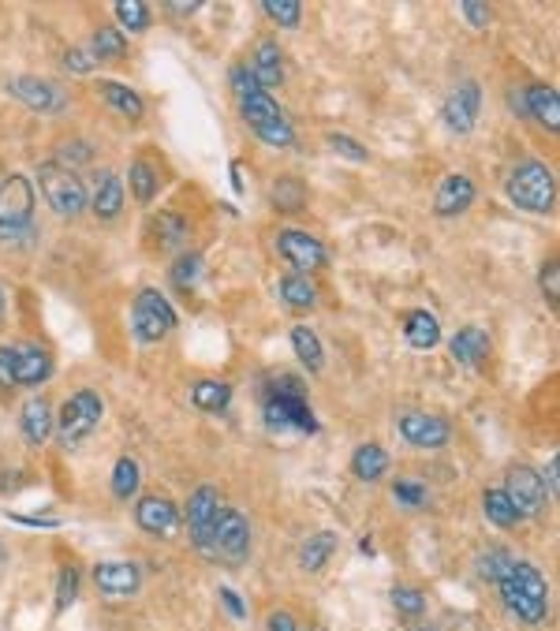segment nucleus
Wrapping results in <instances>:
<instances>
[{
	"mask_svg": "<svg viewBox=\"0 0 560 631\" xmlns=\"http://www.w3.org/2000/svg\"><path fill=\"white\" fill-rule=\"evenodd\" d=\"M38 187H42L45 202L53 206L56 217L75 221L83 210H90L86 187L83 180L75 176V169H64V165H56V161H45V165H38Z\"/></svg>",
	"mask_w": 560,
	"mask_h": 631,
	"instance_id": "obj_3",
	"label": "nucleus"
},
{
	"mask_svg": "<svg viewBox=\"0 0 560 631\" xmlns=\"http://www.w3.org/2000/svg\"><path fill=\"white\" fill-rule=\"evenodd\" d=\"M221 602H224V609H228V613H232L236 620L247 617V602H243V598H239L232 587H221Z\"/></svg>",
	"mask_w": 560,
	"mask_h": 631,
	"instance_id": "obj_52",
	"label": "nucleus"
},
{
	"mask_svg": "<svg viewBox=\"0 0 560 631\" xmlns=\"http://www.w3.org/2000/svg\"><path fill=\"white\" fill-rule=\"evenodd\" d=\"M127 53V38L120 27H101L90 42V57L94 60H116Z\"/></svg>",
	"mask_w": 560,
	"mask_h": 631,
	"instance_id": "obj_35",
	"label": "nucleus"
},
{
	"mask_svg": "<svg viewBox=\"0 0 560 631\" xmlns=\"http://www.w3.org/2000/svg\"><path fill=\"white\" fill-rule=\"evenodd\" d=\"M277 251L284 254V262H292L295 273L307 277L310 269H322L325 266V247L318 236H310L303 228H284L277 236Z\"/></svg>",
	"mask_w": 560,
	"mask_h": 631,
	"instance_id": "obj_12",
	"label": "nucleus"
},
{
	"mask_svg": "<svg viewBox=\"0 0 560 631\" xmlns=\"http://www.w3.org/2000/svg\"><path fill=\"white\" fill-rule=\"evenodd\" d=\"M127 180H131V191H135V202H142V206H150L157 195V169L150 165V161H135L131 165V172H127Z\"/></svg>",
	"mask_w": 560,
	"mask_h": 631,
	"instance_id": "obj_36",
	"label": "nucleus"
},
{
	"mask_svg": "<svg viewBox=\"0 0 560 631\" xmlns=\"http://www.w3.org/2000/svg\"><path fill=\"white\" fill-rule=\"evenodd\" d=\"M64 68H68V71H79V75H86V71L98 68V60L90 57L86 49H68V53H64Z\"/></svg>",
	"mask_w": 560,
	"mask_h": 631,
	"instance_id": "obj_49",
	"label": "nucleus"
},
{
	"mask_svg": "<svg viewBox=\"0 0 560 631\" xmlns=\"http://www.w3.org/2000/svg\"><path fill=\"white\" fill-rule=\"evenodd\" d=\"M101 98L109 101L112 109L120 116H127V120H139L142 116V98L131 90V86H124V83H116V79H101Z\"/></svg>",
	"mask_w": 560,
	"mask_h": 631,
	"instance_id": "obj_31",
	"label": "nucleus"
},
{
	"mask_svg": "<svg viewBox=\"0 0 560 631\" xmlns=\"http://www.w3.org/2000/svg\"><path fill=\"white\" fill-rule=\"evenodd\" d=\"M187 221H183L180 213H157L154 217V236L161 247H180L183 239H187Z\"/></svg>",
	"mask_w": 560,
	"mask_h": 631,
	"instance_id": "obj_38",
	"label": "nucleus"
},
{
	"mask_svg": "<svg viewBox=\"0 0 560 631\" xmlns=\"http://www.w3.org/2000/svg\"><path fill=\"white\" fill-rule=\"evenodd\" d=\"M490 337H486V329H478V325H463L460 333L452 337V344H448V351H452V359L460 366H482L486 359H490Z\"/></svg>",
	"mask_w": 560,
	"mask_h": 631,
	"instance_id": "obj_19",
	"label": "nucleus"
},
{
	"mask_svg": "<svg viewBox=\"0 0 560 631\" xmlns=\"http://www.w3.org/2000/svg\"><path fill=\"white\" fill-rule=\"evenodd\" d=\"M198 8H202L198 0H187V4H168V12L172 15H191V12H198Z\"/></svg>",
	"mask_w": 560,
	"mask_h": 631,
	"instance_id": "obj_56",
	"label": "nucleus"
},
{
	"mask_svg": "<svg viewBox=\"0 0 560 631\" xmlns=\"http://www.w3.org/2000/svg\"><path fill=\"white\" fill-rule=\"evenodd\" d=\"M314 631H325V628H314Z\"/></svg>",
	"mask_w": 560,
	"mask_h": 631,
	"instance_id": "obj_60",
	"label": "nucleus"
},
{
	"mask_svg": "<svg viewBox=\"0 0 560 631\" xmlns=\"http://www.w3.org/2000/svg\"><path fill=\"white\" fill-rule=\"evenodd\" d=\"M217 516H221V493L217 486H198L187 501V531L206 557H213V531H217Z\"/></svg>",
	"mask_w": 560,
	"mask_h": 631,
	"instance_id": "obj_8",
	"label": "nucleus"
},
{
	"mask_svg": "<svg viewBox=\"0 0 560 631\" xmlns=\"http://www.w3.org/2000/svg\"><path fill=\"white\" fill-rule=\"evenodd\" d=\"M112 12L120 19V27L131 30V34H142V30L154 23V19H150V4H142V0H116Z\"/></svg>",
	"mask_w": 560,
	"mask_h": 631,
	"instance_id": "obj_37",
	"label": "nucleus"
},
{
	"mask_svg": "<svg viewBox=\"0 0 560 631\" xmlns=\"http://www.w3.org/2000/svg\"><path fill=\"white\" fill-rule=\"evenodd\" d=\"M269 202H273V210L280 213H295L307 206V187L299 180H277L273 183V191H269Z\"/></svg>",
	"mask_w": 560,
	"mask_h": 631,
	"instance_id": "obj_34",
	"label": "nucleus"
},
{
	"mask_svg": "<svg viewBox=\"0 0 560 631\" xmlns=\"http://www.w3.org/2000/svg\"><path fill=\"white\" fill-rule=\"evenodd\" d=\"M135 523H139L146 534H172L176 531V523H180V512L176 505L161 497V493H150V497H142L139 505H135Z\"/></svg>",
	"mask_w": 560,
	"mask_h": 631,
	"instance_id": "obj_15",
	"label": "nucleus"
},
{
	"mask_svg": "<svg viewBox=\"0 0 560 631\" xmlns=\"http://www.w3.org/2000/svg\"><path fill=\"white\" fill-rule=\"evenodd\" d=\"M15 385V344H0V389Z\"/></svg>",
	"mask_w": 560,
	"mask_h": 631,
	"instance_id": "obj_47",
	"label": "nucleus"
},
{
	"mask_svg": "<svg viewBox=\"0 0 560 631\" xmlns=\"http://www.w3.org/2000/svg\"><path fill=\"white\" fill-rule=\"evenodd\" d=\"M523 109H527V116H534L538 124L546 127V131H553V135L560 131V98L553 86L546 83L527 86V90H523Z\"/></svg>",
	"mask_w": 560,
	"mask_h": 631,
	"instance_id": "obj_20",
	"label": "nucleus"
},
{
	"mask_svg": "<svg viewBox=\"0 0 560 631\" xmlns=\"http://www.w3.org/2000/svg\"><path fill=\"white\" fill-rule=\"evenodd\" d=\"M86 157H90V150H86V146H83L79 139H71L68 146H60V161H56V165H64V169H71L75 161H86Z\"/></svg>",
	"mask_w": 560,
	"mask_h": 631,
	"instance_id": "obj_51",
	"label": "nucleus"
},
{
	"mask_svg": "<svg viewBox=\"0 0 560 631\" xmlns=\"http://www.w3.org/2000/svg\"><path fill=\"white\" fill-rule=\"evenodd\" d=\"M262 8H266L269 19H277L280 27H288V30L299 27V19H303V4H299V0H266Z\"/></svg>",
	"mask_w": 560,
	"mask_h": 631,
	"instance_id": "obj_39",
	"label": "nucleus"
},
{
	"mask_svg": "<svg viewBox=\"0 0 560 631\" xmlns=\"http://www.w3.org/2000/svg\"><path fill=\"white\" fill-rule=\"evenodd\" d=\"M239 109H243V120L251 124V131L266 142V146L284 150V146H292L295 142V131H292V124H288V116H284V109L269 98L266 90H254V94H247V98H239Z\"/></svg>",
	"mask_w": 560,
	"mask_h": 631,
	"instance_id": "obj_5",
	"label": "nucleus"
},
{
	"mask_svg": "<svg viewBox=\"0 0 560 631\" xmlns=\"http://www.w3.org/2000/svg\"><path fill=\"white\" fill-rule=\"evenodd\" d=\"M273 396H292V400H307V389L295 374H280L273 378Z\"/></svg>",
	"mask_w": 560,
	"mask_h": 631,
	"instance_id": "obj_46",
	"label": "nucleus"
},
{
	"mask_svg": "<svg viewBox=\"0 0 560 631\" xmlns=\"http://www.w3.org/2000/svg\"><path fill=\"white\" fill-rule=\"evenodd\" d=\"M0 314H4V292H0Z\"/></svg>",
	"mask_w": 560,
	"mask_h": 631,
	"instance_id": "obj_58",
	"label": "nucleus"
},
{
	"mask_svg": "<svg viewBox=\"0 0 560 631\" xmlns=\"http://www.w3.org/2000/svg\"><path fill=\"white\" fill-rule=\"evenodd\" d=\"M415 631H437V628H415Z\"/></svg>",
	"mask_w": 560,
	"mask_h": 631,
	"instance_id": "obj_59",
	"label": "nucleus"
},
{
	"mask_svg": "<svg viewBox=\"0 0 560 631\" xmlns=\"http://www.w3.org/2000/svg\"><path fill=\"white\" fill-rule=\"evenodd\" d=\"M471 202H475V183L467 180L463 172H452L441 180L434 195V210L437 217H460V213L471 210Z\"/></svg>",
	"mask_w": 560,
	"mask_h": 631,
	"instance_id": "obj_16",
	"label": "nucleus"
},
{
	"mask_svg": "<svg viewBox=\"0 0 560 631\" xmlns=\"http://www.w3.org/2000/svg\"><path fill=\"white\" fill-rule=\"evenodd\" d=\"M292 348H295V355H299V363L307 366L310 374H322V370H325V351H322V340H318V333H314V329H307V325H295V329H292Z\"/></svg>",
	"mask_w": 560,
	"mask_h": 631,
	"instance_id": "obj_30",
	"label": "nucleus"
},
{
	"mask_svg": "<svg viewBox=\"0 0 560 631\" xmlns=\"http://www.w3.org/2000/svg\"><path fill=\"white\" fill-rule=\"evenodd\" d=\"M239 161H232V191H236V195H243V176H239Z\"/></svg>",
	"mask_w": 560,
	"mask_h": 631,
	"instance_id": "obj_57",
	"label": "nucleus"
},
{
	"mask_svg": "<svg viewBox=\"0 0 560 631\" xmlns=\"http://www.w3.org/2000/svg\"><path fill=\"white\" fill-rule=\"evenodd\" d=\"M404 340L415 351H430L441 340V322H437L430 310H411L404 318Z\"/></svg>",
	"mask_w": 560,
	"mask_h": 631,
	"instance_id": "obj_24",
	"label": "nucleus"
},
{
	"mask_svg": "<svg viewBox=\"0 0 560 631\" xmlns=\"http://www.w3.org/2000/svg\"><path fill=\"white\" fill-rule=\"evenodd\" d=\"M542 292H546L549 303L557 307V295H560V266L557 262H549V266L542 269Z\"/></svg>",
	"mask_w": 560,
	"mask_h": 631,
	"instance_id": "obj_50",
	"label": "nucleus"
},
{
	"mask_svg": "<svg viewBox=\"0 0 560 631\" xmlns=\"http://www.w3.org/2000/svg\"><path fill=\"white\" fill-rule=\"evenodd\" d=\"M508 564H512V553H504V549H486V553L478 557V575H486V579L497 583Z\"/></svg>",
	"mask_w": 560,
	"mask_h": 631,
	"instance_id": "obj_42",
	"label": "nucleus"
},
{
	"mask_svg": "<svg viewBox=\"0 0 560 631\" xmlns=\"http://www.w3.org/2000/svg\"><path fill=\"white\" fill-rule=\"evenodd\" d=\"M251 553V523L236 508H221L217 531H213V557L224 564H243Z\"/></svg>",
	"mask_w": 560,
	"mask_h": 631,
	"instance_id": "obj_9",
	"label": "nucleus"
},
{
	"mask_svg": "<svg viewBox=\"0 0 560 631\" xmlns=\"http://www.w3.org/2000/svg\"><path fill=\"white\" fill-rule=\"evenodd\" d=\"M90 210L98 213L101 221L120 217V210H124V183H120L116 172H101L98 187H94V198H90Z\"/></svg>",
	"mask_w": 560,
	"mask_h": 631,
	"instance_id": "obj_23",
	"label": "nucleus"
},
{
	"mask_svg": "<svg viewBox=\"0 0 560 631\" xmlns=\"http://www.w3.org/2000/svg\"><path fill=\"white\" fill-rule=\"evenodd\" d=\"M482 512H486V519H490L493 527H516L519 523V512L512 508V501L504 497L501 486H493V490L482 493Z\"/></svg>",
	"mask_w": 560,
	"mask_h": 631,
	"instance_id": "obj_33",
	"label": "nucleus"
},
{
	"mask_svg": "<svg viewBox=\"0 0 560 631\" xmlns=\"http://www.w3.org/2000/svg\"><path fill=\"white\" fill-rule=\"evenodd\" d=\"M392 605L404 613V617H422L426 613V598L415 587H392Z\"/></svg>",
	"mask_w": 560,
	"mask_h": 631,
	"instance_id": "obj_41",
	"label": "nucleus"
},
{
	"mask_svg": "<svg viewBox=\"0 0 560 631\" xmlns=\"http://www.w3.org/2000/svg\"><path fill=\"white\" fill-rule=\"evenodd\" d=\"M8 94L19 98L27 109L34 113H45V116H56L68 109V90L53 79H34V75H15L8 79Z\"/></svg>",
	"mask_w": 560,
	"mask_h": 631,
	"instance_id": "obj_10",
	"label": "nucleus"
},
{
	"mask_svg": "<svg viewBox=\"0 0 560 631\" xmlns=\"http://www.w3.org/2000/svg\"><path fill=\"white\" fill-rule=\"evenodd\" d=\"M392 497L407 508H419V505H426V486H422V482H411V478H396Z\"/></svg>",
	"mask_w": 560,
	"mask_h": 631,
	"instance_id": "obj_43",
	"label": "nucleus"
},
{
	"mask_svg": "<svg viewBox=\"0 0 560 631\" xmlns=\"http://www.w3.org/2000/svg\"><path fill=\"white\" fill-rule=\"evenodd\" d=\"M94 583H98V590H105V594L124 598V594H135V590L142 587V572L131 561H105L94 568Z\"/></svg>",
	"mask_w": 560,
	"mask_h": 631,
	"instance_id": "obj_18",
	"label": "nucleus"
},
{
	"mask_svg": "<svg viewBox=\"0 0 560 631\" xmlns=\"http://www.w3.org/2000/svg\"><path fill=\"white\" fill-rule=\"evenodd\" d=\"M105 415V400H101L94 389H79V393L64 400L60 407V419H56V434L64 445H79L86 437L94 434V426L101 422Z\"/></svg>",
	"mask_w": 560,
	"mask_h": 631,
	"instance_id": "obj_6",
	"label": "nucleus"
},
{
	"mask_svg": "<svg viewBox=\"0 0 560 631\" xmlns=\"http://www.w3.org/2000/svg\"><path fill=\"white\" fill-rule=\"evenodd\" d=\"M336 553V534L333 531H318L310 534L307 542L299 546V568L303 572H322L325 561Z\"/></svg>",
	"mask_w": 560,
	"mask_h": 631,
	"instance_id": "obj_27",
	"label": "nucleus"
},
{
	"mask_svg": "<svg viewBox=\"0 0 560 631\" xmlns=\"http://www.w3.org/2000/svg\"><path fill=\"white\" fill-rule=\"evenodd\" d=\"M269 631H299V620L292 617V613H269Z\"/></svg>",
	"mask_w": 560,
	"mask_h": 631,
	"instance_id": "obj_54",
	"label": "nucleus"
},
{
	"mask_svg": "<svg viewBox=\"0 0 560 631\" xmlns=\"http://www.w3.org/2000/svg\"><path fill=\"white\" fill-rule=\"evenodd\" d=\"M504 497L512 501V508L519 512V519L527 516H538L542 508H546L549 493H546V482H542V475L538 471H531V467H512L508 471V478H504Z\"/></svg>",
	"mask_w": 560,
	"mask_h": 631,
	"instance_id": "obj_11",
	"label": "nucleus"
},
{
	"mask_svg": "<svg viewBox=\"0 0 560 631\" xmlns=\"http://www.w3.org/2000/svg\"><path fill=\"white\" fill-rule=\"evenodd\" d=\"M15 523H27V527H56V519H49V516H19L15 512Z\"/></svg>",
	"mask_w": 560,
	"mask_h": 631,
	"instance_id": "obj_55",
	"label": "nucleus"
},
{
	"mask_svg": "<svg viewBox=\"0 0 560 631\" xmlns=\"http://www.w3.org/2000/svg\"><path fill=\"white\" fill-rule=\"evenodd\" d=\"M389 471V452L381 449V445H359L355 456H351V475L359 478V482H378L381 475Z\"/></svg>",
	"mask_w": 560,
	"mask_h": 631,
	"instance_id": "obj_26",
	"label": "nucleus"
},
{
	"mask_svg": "<svg viewBox=\"0 0 560 631\" xmlns=\"http://www.w3.org/2000/svg\"><path fill=\"white\" fill-rule=\"evenodd\" d=\"M277 292L292 310H310L314 303H318V288H314V281L303 277V273H288V277H280Z\"/></svg>",
	"mask_w": 560,
	"mask_h": 631,
	"instance_id": "obj_28",
	"label": "nucleus"
},
{
	"mask_svg": "<svg viewBox=\"0 0 560 631\" xmlns=\"http://www.w3.org/2000/svg\"><path fill=\"white\" fill-rule=\"evenodd\" d=\"M228 400H232V385H228V381L206 378V381H195V389H191V404H195L198 411H206V415L224 411Z\"/></svg>",
	"mask_w": 560,
	"mask_h": 631,
	"instance_id": "obj_29",
	"label": "nucleus"
},
{
	"mask_svg": "<svg viewBox=\"0 0 560 631\" xmlns=\"http://www.w3.org/2000/svg\"><path fill=\"white\" fill-rule=\"evenodd\" d=\"M34 232V187L27 176H8L0 183V239L19 243Z\"/></svg>",
	"mask_w": 560,
	"mask_h": 631,
	"instance_id": "obj_4",
	"label": "nucleus"
},
{
	"mask_svg": "<svg viewBox=\"0 0 560 631\" xmlns=\"http://www.w3.org/2000/svg\"><path fill=\"white\" fill-rule=\"evenodd\" d=\"M131 329H135V337L142 344H157V340H165L176 329V310L161 292L142 288L135 295V307H131Z\"/></svg>",
	"mask_w": 560,
	"mask_h": 631,
	"instance_id": "obj_7",
	"label": "nucleus"
},
{
	"mask_svg": "<svg viewBox=\"0 0 560 631\" xmlns=\"http://www.w3.org/2000/svg\"><path fill=\"white\" fill-rule=\"evenodd\" d=\"M53 374V359L49 351L38 344H23L15 348V385H42Z\"/></svg>",
	"mask_w": 560,
	"mask_h": 631,
	"instance_id": "obj_22",
	"label": "nucleus"
},
{
	"mask_svg": "<svg viewBox=\"0 0 560 631\" xmlns=\"http://www.w3.org/2000/svg\"><path fill=\"white\" fill-rule=\"evenodd\" d=\"M478 105H482V94H478V83H463L456 86V94L445 101V124L452 131L467 135L471 127L478 124Z\"/></svg>",
	"mask_w": 560,
	"mask_h": 631,
	"instance_id": "obj_17",
	"label": "nucleus"
},
{
	"mask_svg": "<svg viewBox=\"0 0 560 631\" xmlns=\"http://www.w3.org/2000/svg\"><path fill=\"white\" fill-rule=\"evenodd\" d=\"M266 426L269 430H299V434H318V419L310 411L307 400H292V396H269L266 404Z\"/></svg>",
	"mask_w": 560,
	"mask_h": 631,
	"instance_id": "obj_14",
	"label": "nucleus"
},
{
	"mask_svg": "<svg viewBox=\"0 0 560 631\" xmlns=\"http://www.w3.org/2000/svg\"><path fill=\"white\" fill-rule=\"evenodd\" d=\"M139 482H142L139 460L120 456V460H116V467H112V497H120V501L135 497V493H139Z\"/></svg>",
	"mask_w": 560,
	"mask_h": 631,
	"instance_id": "obj_32",
	"label": "nucleus"
},
{
	"mask_svg": "<svg viewBox=\"0 0 560 631\" xmlns=\"http://www.w3.org/2000/svg\"><path fill=\"white\" fill-rule=\"evenodd\" d=\"M329 150H333V154H344L348 157V161H366V146H359V142L351 139V135H340V131H333V135H329Z\"/></svg>",
	"mask_w": 560,
	"mask_h": 631,
	"instance_id": "obj_45",
	"label": "nucleus"
},
{
	"mask_svg": "<svg viewBox=\"0 0 560 631\" xmlns=\"http://www.w3.org/2000/svg\"><path fill=\"white\" fill-rule=\"evenodd\" d=\"M460 12H463V19H467V23H471L475 30L490 27V8H486V4H478V0H463Z\"/></svg>",
	"mask_w": 560,
	"mask_h": 631,
	"instance_id": "obj_48",
	"label": "nucleus"
},
{
	"mask_svg": "<svg viewBox=\"0 0 560 631\" xmlns=\"http://www.w3.org/2000/svg\"><path fill=\"white\" fill-rule=\"evenodd\" d=\"M79 594V568H60L56 575V613H64Z\"/></svg>",
	"mask_w": 560,
	"mask_h": 631,
	"instance_id": "obj_40",
	"label": "nucleus"
},
{
	"mask_svg": "<svg viewBox=\"0 0 560 631\" xmlns=\"http://www.w3.org/2000/svg\"><path fill=\"white\" fill-rule=\"evenodd\" d=\"M497 590H501L508 613L523 624H546L549 617V583L546 575L538 572L531 561H516L504 568V575L497 579Z\"/></svg>",
	"mask_w": 560,
	"mask_h": 631,
	"instance_id": "obj_1",
	"label": "nucleus"
},
{
	"mask_svg": "<svg viewBox=\"0 0 560 631\" xmlns=\"http://www.w3.org/2000/svg\"><path fill=\"white\" fill-rule=\"evenodd\" d=\"M53 407H49V400H42V396H34V400H27L23 404V411H19V430H23V437H27V445H45L49 441V434H53Z\"/></svg>",
	"mask_w": 560,
	"mask_h": 631,
	"instance_id": "obj_21",
	"label": "nucleus"
},
{
	"mask_svg": "<svg viewBox=\"0 0 560 631\" xmlns=\"http://www.w3.org/2000/svg\"><path fill=\"white\" fill-rule=\"evenodd\" d=\"M251 75H254V83H258V90L280 86V79H284V60H280V45L277 42H258Z\"/></svg>",
	"mask_w": 560,
	"mask_h": 631,
	"instance_id": "obj_25",
	"label": "nucleus"
},
{
	"mask_svg": "<svg viewBox=\"0 0 560 631\" xmlns=\"http://www.w3.org/2000/svg\"><path fill=\"white\" fill-rule=\"evenodd\" d=\"M400 437L415 449H445L452 426L441 415H430V411H404L400 415Z\"/></svg>",
	"mask_w": 560,
	"mask_h": 631,
	"instance_id": "obj_13",
	"label": "nucleus"
},
{
	"mask_svg": "<svg viewBox=\"0 0 560 631\" xmlns=\"http://www.w3.org/2000/svg\"><path fill=\"white\" fill-rule=\"evenodd\" d=\"M198 273H202V254H183L176 269H172V281L180 284V288H191L198 281Z\"/></svg>",
	"mask_w": 560,
	"mask_h": 631,
	"instance_id": "obj_44",
	"label": "nucleus"
},
{
	"mask_svg": "<svg viewBox=\"0 0 560 631\" xmlns=\"http://www.w3.org/2000/svg\"><path fill=\"white\" fill-rule=\"evenodd\" d=\"M232 86H236L239 98H247V94H254V90H258V83H254V75L247 68H236V71H232Z\"/></svg>",
	"mask_w": 560,
	"mask_h": 631,
	"instance_id": "obj_53",
	"label": "nucleus"
},
{
	"mask_svg": "<svg viewBox=\"0 0 560 631\" xmlns=\"http://www.w3.org/2000/svg\"><path fill=\"white\" fill-rule=\"evenodd\" d=\"M508 198L516 202L519 210L527 213H549L553 202H557V183H553V172L542 161H523L512 169L508 183H504Z\"/></svg>",
	"mask_w": 560,
	"mask_h": 631,
	"instance_id": "obj_2",
	"label": "nucleus"
}]
</instances>
